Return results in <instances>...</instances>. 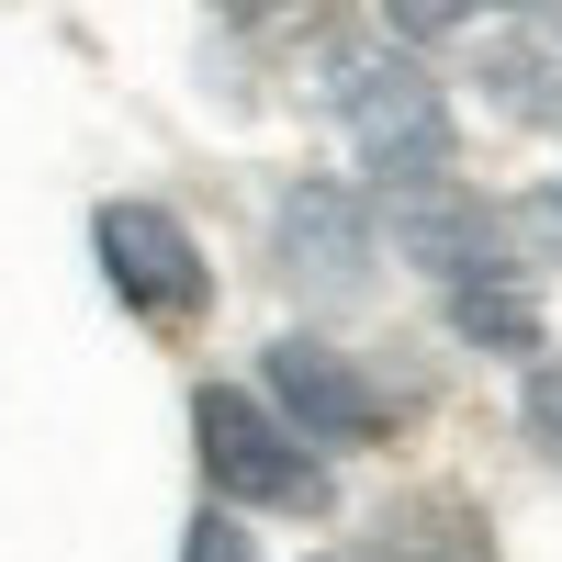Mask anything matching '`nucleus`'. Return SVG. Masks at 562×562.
<instances>
[{
    "mask_svg": "<svg viewBox=\"0 0 562 562\" xmlns=\"http://www.w3.org/2000/svg\"><path fill=\"white\" fill-rule=\"evenodd\" d=\"M394 237L405 259L439 281L450 326L495 360H540V281L506 237V214L484 192H461V180H428V192H394Z\"/></svg>",
    "mask_w": 562,
    "mask_h": 562,
    "instance_id": "f257e3e1",
    "label": "nucleus"
},
{
    "mask_svg": "<svg viewBox=\"0 0 562 562\" xmlns=\"http://www.w3.org/2000/svg\"><path fill=\"white\" fill-rule=\"evenodd\" d=\"M326 102H338L360 169L383 180V192H428L450 180V102L439 79L416 68V45H326Z\"/></svg>",
    "mask_w": 562,
    "mask_h": 562,
    "instance_id": "f03ea898",
    "label": "nucleus"
},
{
    "mask_svg": "<svg viewBox=\"0 0 562 562\" xmlns=\"http://www.w3.org/2000/svg\"><path fill=\"white\" fill-rule=\"evenodd\" d=\"M192 450H203V473H214L225 506H281V518H315V506H326L315 439L293 428V416H270L259 394H237V383L192 394Z\"/></svg>",
    "mask_w": 562,
    "mask_h": 562,
    "instance_id": "7ed1b4c3",
    "label": "nucleus"
},
{
    "mask_svg": "<svg viewBox=\"0 0 562 562\" xmlns=\"http://www.w3.org/2000/svg\"><path fill=\"white\" fill-rule=\"evenodd\" d=\"M102 281L147 315V326H203L214 304V259L192 248V225H180L169 203H102Z\"/></svg>",
    "mask_w": 562,
    "mask_h": 562,
    "instance_id": "20e7f679",
    "label": "nucleus"
},
{
    "mask_svg": "<svg viewBox=\"0 0 562 562\" xmlns=\"http://www.w3.org/2000/svg\"><path fill=\"white\" fill-rule=\"evenodd\" d=\"M270 405L293 416L304 439H326V450H371L394 428V405L360 383V360L349 349H326V338H270Z\"/></svg>",
    "mask_w": 562,
    "mask_h": 562,
    "instance_id": "39448f33",
    "label": "nucleus"
},
{
    "mask_svg": "<svg viewBox=\"0 0 562 562\" xmlns=\"http://www.w3.org/2000/svg\"><path fill=\"white\" fill-rule=\"evenodd\" d=\"M281 270L326 281V293L371 281V214H360L349 180H293V192H281Z\"/></svg>",
    "mask_w": 562,
    "mask_h": 562,
    "instance_id": "423d86ee",
    "label": "nucleus"
},
{
    "mask_svg": "<svg viewBox=\"0 0 562 562\" xmlns=\"http://www.w3.org/2000/svg\"><path fill=\"white\" fill-rule=\"evenodd\" d=\"M484 90H495V113H518V124H562V0H540V12H518L495 34Z\"/></svg>",
    "mask_w": 562,
    "mask_h": 562,
    "instance_id": "0eeeda50",
    "label": "nucleus"
},
{
    "mask_svg": "<svg viewBox=\"0 0 562 562\" xmlns=\"http://www.w3.org/2000/svg\"><path fill=\"white\" fill-rule=\"evenodd\" d=\"M383 562H495V529L473 495H405L383 518Z\"/></svg>",
    "mask_w": 562,
    "mask_h": 562,
    "instance_id": "6e6552de",
    "label": "nucleus"
},
{
    "mask_svg": "<svg viewBox=\"0 0 562 562\" xmlns=\"http://www.w3.org/2000/svg\"><path fill=\"white\" fill-rule=\"evenodd\" d=\"M371 12H383L394 45H439V34H461V23H484V0H371Z\"/></svg>",
    "mask_w": 562,
    "mask_h": 562,
    "instance_id": "1a4fd4ad",
    "label": "nucleus"
},
{
    "mask_svg": "<svg viewBox=\"0 0 562 562\" xmlns=\"http://www.w3.org/2000/svg\"><path fill=\"white\" fill-rule=\"evenodd\" d=\"M518 428H529V450L562 473V360H540V371H529V394H518Z\"/></svg>",
    "mask_w": 562,
    "mask_h": 562,
    "instance_id": "9d476101",
    "label": "nucleus"
},
{
    "mask_svg": "<svg viewBox=\"0 0 562 562\" xmlns=\"http://www.w3.org/2000/svg\"><path fill=\"white\" fill-rule=\"evenodd\" d=\"M180 562H259V551H248V529H237V506H203L192 540H180Z\"/></svg>",
    "mask_w": 562,
    "mask_h": 562,
    "instance_id": "9b49d317",
    "label": "nucleus"
},
{
    "mask_svg": "<svg viewBox=\"0 0 562 562\" xmlns=\"http://www.w3.org/2000/svg\"><path fill=\"white\" fill-rule=\"evenodd\" d=\"M225 12L259 23V34H293V23H315V12H326V0H225Z\"/></svg>",
    "mask_w": 562,
    "mask_h": 562,
    "instance_id": "f8f14e48",
    "label": "nucleus"
},
{
    "mask_svg": "<svg viewBox=\"0 0 562 562\" xmlns=\"http://www.w3.org/2000/svg\"><path fill=\"white\" fill-rule=\"evenodd\" d=\"M551 237H562V192H551Z\"/></svg>",
    "mask_w": 562,
    "mask_h": 562,
    "instance_id": "ddd939ff",
    "label": "nucleus"
}]
</instances>
